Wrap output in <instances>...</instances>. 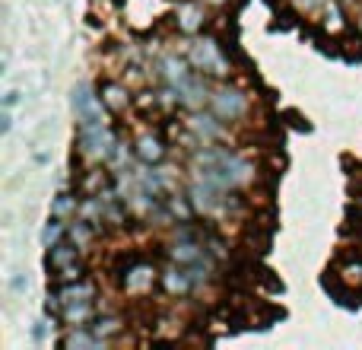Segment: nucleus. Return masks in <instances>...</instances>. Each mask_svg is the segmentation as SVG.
Returning <instances> with one entry per match:
<instances>
[{
	"label": "nucleus",
	"mask_w": 362,
	"mask_h": 350,
	"mask_svg": "<svg viewBox=\"0 0 362 350\" xmlns=\"http://www.w3.org/2000/svg\"><path fill=\"white\" fill-rule=\"evenodd\" d=\"M187 61H191L194 70H200V74H210V77H226L229 74V61H226L223 48H219L213 38H194L191 57H187Z\"/></svg>",
	"instance_id": "nucleus-4"
},
{
	"label": "nucleus",
	"mask_w": 362,
	"mask_h": 350,
	"mask_svg": "<svg viewBox=\"0 0 362 350\" xmlns=\"http://www.w3.org/2000/svg\"><path fill=\"white\" fill-rule=\"evenodd\" d=\"M178 26L187 35H194V32L204 26V10H200V6H185V10L178 13Z\"/></svg>",
	"instance_id": "nucleus-21"
},
{
	"label": "nucleus",
	"mask_w": 362,
	"mask_h": 350,
	"mask_svg": "<svg viewBox=\"0 0 362 350\" xmlns=\"http://www.w3.org/2000/svg\"><path fill=\"white\" fill-rule=\"evenodd\" d=\"M175 93H178V106H185V108H204V102H210V93L213 89L206 86V80L200 74H191L187 80H181L178 86H175Z\"/></svg>",
	"instance_id": "nucleus-8"
},
{
	"label": "nucleus",
	"mask_w": 362,
	"mask_h": 350,
	"mask_svg": "<svg viewBox=\"0 0 362 350\" xmlns=\"http://www.w3.org/2000/svg\"><path fill=\"white\" fill-rule=\"evenodd\" d=\"M194 172L197 179H206L210 185L235 191V188L248 185L255 179V166L251 159H245L242 153L229 150V147H216V144H204L194 153Z\"/></svg>",
	"instance_id": "nucleus-1"
},
{
	"label": "nucleus",
	"mask_w": 362,
	"mask_h": 350,
	"mask_svg": "<svg viewBox=\"0 0 362 350\" xmlns=\"http://www.w3.org/2000/svg\"><path fill=\"white\" fill-rule=\"evenodd\" d=\"M359 29H362V23H359Z\"/></svg>",
	"instance_id": "nucleus-26"
},
{
	"label": "nucleus",
	"mask_w": 362,
	"mask_h": 350,
	"mask_svg": "<svg viewBox=\"0 0 362 350\" xmlns=\"http://www.w3.org/2000/svg\"><path fill=\"white\" fill-rule=\"evenodd\" d=\"M76 147H80V153L89 163H108L115 147H118V137L112 134L108 121H99V125H76Z\"/></svg>",
	"instance_id": "nucleus-3"
},
{
	"label": "nucleus",
	"mask_w": 362,
	"mask_h": 350,
	"mask_svg": "<svg viewBox=\"0 0 362 350\" xmlns=\"http://www.w3.org/2000/svg\"><path fill=\"white\" fill-rule=\"evenodd\" d=\"M10 128H13V115H10V108H4V125H0V131L10 134Z\"/></svg>",
	"instance_id": "nucleus-25"
},
{
	"label": "nucleus",
	"mask_w": 362,
	"mask_h": 350,
	"mask_svg": "<svg viewBox=\"0 0 362 350\" xmlns=\"http://www.w3.org/2000/svg\"><path fill=\"white\" fill-rule=\"evenodd\" d=\"M95 232H99V226H93L89 220H83V217H76V220H70V230H67V239L76 245L80 252H86L89 245H93V239H95Z\"/></svg>",
	"instance_id": "nucleus-15"
},
{
	"label": "nucleus",
	"mask_w": 362,
	"mask_h": 350,
	"mask_svg": "<svg viewBox=\"0 0 362 350\" xmlns=\"http://www.w3.org/2000/svg\"><path fill=\"white\" fill-rule=\"evenodd\" d=\"M325 16H327V29H340L344 26V13H340L337 0H325Z\"/></svg>",
	"instance_id": "nucleus-22"
},
{
	"label": "nucleus",
	"mask_w": 362,
	"mask_h": 350,
	"mask_svg": "<svg viewBox=\"0 0 362 350\" xmlns=\"http://www.w3.org/2000/svg\"><path fill=\"white\" fill-rule=\"evenodd\" d=\"M289 4H293L296 10L312 13V10H318V6H325V0H289Z\"/></svg>",
	"instance_id": "nucleus-23"
},
{
	"label": "nucleus",
	"mask_w": 362,
	"mask_h": 350,
	"mask_svg": "<svg viewBox=\"0 0 362 350\" xmlns=\"http://www.w3.org/2000/svg\"><path fill=\"white\" fill-rule=\"evenodd\" d=\"M57 344L67 347V350H105L112 341H102L89 325H80V328H67Z\"/></svg>",
	"instance_id": "nucleus-9"
},
{
	"label": "nucleus",
	"mask_w": 362,
	"mask_h": 350,
	"mask_svg": "<svg viewBox=\"0 0 362 350\" xmlns=\"http://www.w3.org/2000/svg\"><path fill=\"white\" fill-rule=\"evenodd\" d=\"M191 67H194V64L185 61V57H178V55H165L163 64H159V70H163V77H165V83H169V86H178L181 80H187V77L194 74Z\"/></svg>",
	"instance_id": "nucleus-12"
},
{
	"label": "nucleus",
	"mask_w": 362,
	"mask_h": 350,
	"mask_svg": "<svg viewBox=\"0 0 362 350\" xmlns=\"http://www.w3.org/2000/svg\"><path fill=\"white\" fill-rule=\"evenodd\" d=\"M187 204L194 207V213H204V217H226L232 210H242V201L235 194L210 185L206 179H194L187 185Z\"/></svg>",
	"instance_id": "nucleus-2"
},
{
	"label": "nucleus",
	"mask_w": 362,
	"mask_h": 350,
	"mask_svg": "<svg viewBox=\"0 0 362 350\" xmlns=\"http://www.w3.org/2000/svg\"><path fill=\"white\" fill-rule=\"evenodd\" d=\"M102 99H105V106L112 108V112H121V108H127V89L124 86H118V83H108L105 89H102Z\"/></svg>",
	"instance_id": "nucleus-20"
},
{
	"label": "nucleus",
	"mask_w": 362,
	"mask_h": 350,
	"mask_svg": "<svg viewBox=\"0 0 362 350\" xmlns=\"http://www.w3.org/2000/svg\"><path fill=\"white\" fill-rule=\"evenodd\" d=\"M165 157V147L163 140L156 137V134H144V137L137 140V159L140 163H150V166H159Z\"/></svg>",
	"instance_id": "nucleus-14"
},
{
	"label": "nucleus",
	"mask_w": 362,
	"mask_h": 350,
	"mask_svg": "<svg viewBox=\"0 0 362 350\" xmlns=\"http://www.w3.org/2000/svg\"><path fill=\"white\" fill-rule=\"evenodd\" d=\"M67 230H70V220L54 217V213H51L48 223H45V230H42V245H45V249H54L57 242H64V239H67Z\"/></svg>",
	"instance_id": "nucleus-17"
},
{
	"label": "nucleus",
	"mask_w": 362,
	"mask_h": 350,
	"mask_svg": "<svg viewBox=\"0 0 362 350\" xmlns=\"http://www.w3.org/2000/svg\"><path fill=\"white\" fill-rule=\"evenodd\" d=\"M51 213H54V217H64V220H76L80 217V204H76L74 194L61 191L54 198V204H51Z\"/></svg>",
	"instance_id": "nucleus-19"
},
{
	"label": "nucleus",
	"mask_w": 362,
	"mask_h": 350,
	"mask_svg": "<svg viewBox=\"0 0 362 350\" xmlns=\"http://www.w3.org/2000/svg\"><path fill=\"white\" fill-rule=\"evenodd\" d=\"M16 102H19V93H16V89H10V93L4 96V108H13Z\"/></svg>",
	"instance_id": "nucleus-24"
},
{
	"label": "nucleus",
	"mask_w": 362,
	"mask_h": 350,
	"mask_svg": "<svg viewBox=\"0 0 362 350\" xmlns=\"http://www.w3.org/2000/svg\"><path fill=\"white\" fill-rule=\"evenodd\" d=\"M76 258H80V249L74 242H57L54 249H48V264L61 274L67 268H76Z\"/></svg>",
	"instance_id": "nucleus-13"
},
{
	"label": "nucleus",
	"mask_w": 362,
	"mask_h": 350,
	"mask_svg": "<svg viewBox=\"0 0 362 350\" xmlns=\"http://www.w3.org/2000/svg\"><path fill=\"white\" fill-rule=\"evenodd\" d=\"M210 108L223 121H238L245 112H248V96L235 86H216L210 93Z\"/></svg>",
	"instance_id": "nucleus-6"
},
{
	"label": "nucleus",
	"mask_w": 362,
	"mask_h": 350,
	"mask_svg": "<svg viewBox=\"0 0 362 350\" xmlns=\"http://www.w3.org/2000/svg\"><path fill=\"white\" fill-rule=\"evenodd\" d=\"M187 131L194 134V140H197L200 147L204 144H216V140L226 137V121L219 118L216 112H200V108H194L191 118H187Z\"/></svg>",
	"instance_id": "nucleus-7"
},
{
	"label": "nucleus",
	"mask_w": 362,
	"mask_h": 350,
	"mask_svg": "<svg viewBox=\"0 0 362 350\" xmlns=\"http://www.w3.org/2000/svg\"><path fill=\"white\" fill-rule=\"evenodd\" d=\"M163 287H165V293H172V296H185V293H191L197 283H194L191 271H187L185 264H175V261H172L169 268L163 271Z\"/></svg>",
	"instance_id": "nucleus-11"
},
{
	"label": "nucleus",
	"mask_w": 362,
	"mask_h": 350,
	"mask_svg": "<svg viewBox=\"0 0 362 350\" xmlns=\"http://www.w3.org/2000/svg\"><path fill=\"white\" fill-rule=\"evenodd\" d=\"M153 277H156L153 264H134L124 277V290L127 293H144L146 287H153Z\"/></svg>",
	"instance_id": "nucleus-16"
},
{
	"label": "nucleus",
	"mask_w": 362,
	"mask_h": 350,
	"mask_svg": "<svg viewBox=\"0 0 362 350\" xmlns=\"http://www.w3.org/2000/svg\"><path fill=\"white\" fill-rule=\"evenodd\" d=\"M95 312H99L95 300H83V303H70V306H64L61 312H57V319L64 322V328H80V325H93Z\"/></svg>",
	"instance_id": "nucleus-10"
},
{
	"label": "nucleus",
	"mask_w": 362,
	"mask_h": 350,
	"mask_svg": "<svg viewBox=\"0 0 362 350\" xmlns=\"http://www.w3.org/2000/svg\"><path fill=\"white\" fill-rule=\"evenodd\" d=\"M93 328L95 334H99L102 341H112L115 334H121V328H124V322L118 319V315H99V319H93Z\"/></svg>",
	"instance_id": "nucleus-18"
},
{
	"label": "nucleus",
	"mask_w": 362,
	"mask_h": 350,
	"mask_svg": "<svg viewBox=\"0 0 362 350\" xmlns=\"http://www.w3.org/2000/svg\"><path fill=\"white\" fill-rule=\"evenodd\" d=\"M74 112H76V125H99V121H105L108 106L102 96L93 93L89 83H80L74 89Z\"/></svg>",
	"instance_id": "nucleus-5"
}]
</instances>
